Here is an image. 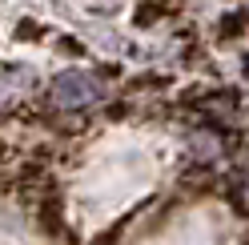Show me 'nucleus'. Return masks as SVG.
Here are the masks:
<instances>
[{"instance_id":"20e7f679","label":"nucleus","mask_w":249,"mask_h":245,"mask_svg":"<svg viewBox=\"0 0 249 245\" xmlns=\"http://www.w3.org/2000/svg\"><path fill=\"white\" fill-rule=\"evenodd\" d=\"M124 225H129V217H121V221H113V229H108V233H101V237L92 241V245H117V237L124 233Z\"/></svg>"},{"instance_id":"7ed1b4c3","label":"nucleus","mask_w":249,"mask_h":245,"mask_svg":"<svg viewBox=\"0 0 249 245\" xmlns=\"http://www.w3.org/2000/svg\"><path fill=\"white\" fill-rule=\"evenodd\" d=\"M173 8H165V4H145V8H137L133 12V20L137 24H153V20H161V17H169Z\"/></svg>"},{"instance_id":"f03ea898","label":"nucleus","mask_w":249,"mask_h":245,"mask_svg":"<svg viewBox=\"0 0 249 245\" xmlns=\"http://www.w3.org/2000/svg\"><path fill=\"white\" fill-rule=\"evenodd\" d=\"M36 221H40V229H44V233L60 237V229H65V201H60L56 193L40 197V201H36Z\"/></svg>"},{"instance_id":"f257e3e1","label":"nucleus","mask_w":249,"mask_h":245,"mask_svg":"<svg viewBox=\"0 0 249 245\" xmlns=\"http://www.w3.org/2000/svg\"><path fill=\"white\" fill-rule=\"evenodd\" d=\"M97 97H101V85H97V76H89V72H60L53 81V101L60 109H85V105H92Z\"/></svg>"}]
</instances>
